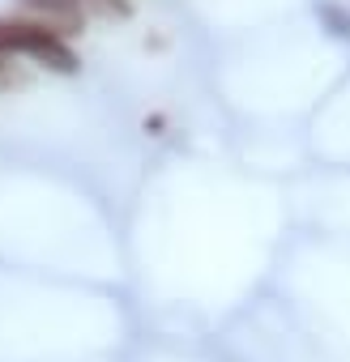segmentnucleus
Segmentation results:
<instances>
[{
  "mask_svg": "<svg viewBox=\"0 0 350 362\" xmlns=\"http://www.w3.org/2000/svg\"><path fill=\"white\" fill-rule=\"evenodd\" d=\"M0 56H30L43 69L77 73V56L64 43V35L39 18H0Z\"/></svg>",
  "mask_w": 350,
  "mask_h": 362,
  "instance_id": "nucleus-1",
  "label": "nucleus"
},
{
  "mask_svg": "<svg viewBox=\"0 0 350 362\" xmlns=\"http://www.w3.org/2000/svg\"><path fill=\"white\" fill-rule=\"evenodd\" d=\"M22 9H30V13H39V22H47V26H56L60 35H73L77 26H81V5L77 0H18Z\"/></svg>",
  "mask_w": 350,
  "mask_h": 362,
  "instance_id": "nucleus-2",
  "label": "nucleus"
},
{
  "mask_svg": "<svg viewBox=\"0 0 350 362\" xmlns=\"http://www.w3.org/2000/svg\"><path fill=\"white\" fill-rule=\"evenodd\" d=\"M81 13H103V18H128V0H77Z\"/></svg>",
  "mask_w": 350,
  "mask_h": 362,
  "instance_id": "nucleus-3",
  "label": "nucleus"
},
{
  "mask_svg": "<svg viewBox=\"0 0 350 362\" xmlns=\"http://www.w3.org/2000/svg\"><path fill=\"white\" fill-rule=\"evenodd\" d=\"M9 81V64H5V56H0V86Z\"/></svg>",
  "mask_w": 350,
  "mask_h": 362,
  "instance_id": "nucleus-4",
  "label": "nucleus"
}]
</instances>
